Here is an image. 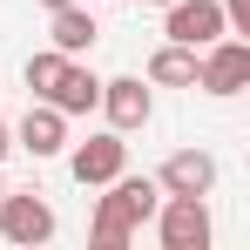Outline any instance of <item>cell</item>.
I'll list each match as a JSON object with an SVG mask.
<instances>
[{
    "mask_svg": "<svg viewBox=\"0 0 250 250\" xmlns=\"http://www.w3.org/2000/svg\"><path fill=\"white\" fill-rule=\"evenodd\" d=\"M102 189H108V196L95 203V223H88V237H95L102 250H122L128 237H135V230L156 216L163 189H156V176H128V169L115 176V183H102Z\"/></svg>",
    "mask_w": 250,
    "mask_h": 250,
    "instance_id": "obj_1",
    "label": "cell"
},
{
    "mask_svg": "<svg viewBox=\"0 0 250 250\" xmlns=\"http://www.w3.org/2000/svg\"><path fill=\"white\" fill-rule=\"evenodd\" d=\"M196 88L203 95H244L250 88V41L244 34H216L209 47H196Z\"/></svg>",
    "mask_w": 250,
    "mask_h": 250,
    "instance_id": "obj_2",
    "label": "cell"
},
{
    "mask_svg": "<svg viewBox=\"0 0 250 250\" xmlns=\"http://www.w3.org/2000/svg\"><path fill=\"white\" fill-rule=\"evenodd\" d=\"M149 223H156L163 250H209V203L203 196H163Z\"/></svg>",
    "mask_w": 250,
    "mask_h": 250,
    "instance_id": "obj_3",
    "label": "cell"
},
{
    "mask_svg": "<svg viewBox=\"0 0 250 250\" xmlns=\"http://www.w3.org/2000/svg\"><path fill=\"white\" fill-rule=\"evenodd\" d=\"M68 169H75V183H82V189L115 183V176L128 169V142H122V128H102V135L75 142V149H68Z\"/></svg>",
    "mask_w": 250,
    "mask_h": 250,
    "instance_id": "obj_4",
    "label": "cell"
},
{
    "mask_svg": "<svg viewBox=\"0 0 250 250\" xmlns=\"http://www.w3.org/2000/svg\"><path fill=\"white\" fill-rule=\"evenodd\" d=\"M0 237L7 244H47L54 237V203L41 189H7L0 196Z\"/></svg>",
    "mask_w": 250,
    "mask_h": 250,
    "instance_id": "obj_5",
    "label": "cell"
},
{
    "mask_svg": "<svg viewBox=\"0 0 250 250\" xmlns=\"http://www.w3.org/2000/svg\"><path fill=\"white\" fill-rule=\"evenodd\" d=\"M163 14H169V21H163V34H169V41H183V47H209L216 34H230L223 0H169Z\"/></svg>",
    "mask_w": 250,
    "mask_h": 250,
    "instance_id": "obj_6",
    "label": "cell"
},
{
    "mask_svg": "<svg viewBox=\"0 0 250 250\" xmlns=\"http://www.w3.org/2000/svg\"><path fill=\"white\" fill-rule=\"evenodd\" d=\"M102 115H108V128H149V115H156V95H149V82L142 75H115V82H102V102H95Z\"/></svg>",
    "mask_w": 250,
    "mask_h": 250,
    "instance_id": "obj_7",
    "label": "cell"
},
{
    "mask_svg": "<svg viewBox=\"0 0 250 250\" xmlns=\"http://www.w3.org/2000/svg\"><path fill=\"white\" fill-rule=\"evenodd\" d=\"M156 189H163V196H209V189H216V156H209V149H176V156L156 169Z\"/></svg>",
    "mask_w": 250,
    "mask_h": 250,
    "instance_id": "obj_8",
    "label": "cell"
},
{
    "mask_svg": "<svg viewBox=\"0 0 250 250\" xmlns=\"http://www.w3.org/2000/svg\"><path fill=\"white\" fill-rule=\"evenodd\" d=\"M14 149H27L34 163L61 156V149H68V115H61V108H47V102H34V108L21 115V128H14Z\"/></svg>",
    "mask_w": 250,
    "mask_h": 250,
    "instance_id": "obj_9",
    "label": "cell"
},
{
    "mask_svg": "<svg viewBox=\"0 0 250 250\" xmlns=\"http://www.w3.org/2000/svg\"><path fill=\"white\" fill-rule=\"evenodd\" d=\"M41 102H47V108H61V115H88V108H95V102H102V82H95V75H88L82 61H68V68H61V82L47 88Z\"/></svg>",
    "mask_w": 250,
    "mask_h": 250,
    "instance_id": "obj_10",
    "label": "cell"
},
{
    "mask_svg": "<svg viewBox=\"0 0 250 250\" xmlns=\"http://www.w3.org/2000/svg\"><path fill=\"white\" fill-rule=\"evenodd\" d=\"M149 82L156 88H196V47L163 41L156 54H149Z\"/></svg>",
    "mask_w": 250,
    "mask_h": 250,
    "instance_id": "obj_11",
    "label": "cell"
},
{
    "mask_svg": "<svg viewBox=\"0 0 250 250\" xmlns=\"http://www.w3.org/2000/svg\"><path fill=\"white\" fill-rule=\"evenodd\" d=\"M47 21H54V47H61V54H88V47H95V34H102V27H95V14H88V7H75V0H68V7H54Z\"/></svg>",
    "mask_w": 250,
    "mask_h": 250,
    "instance_id": "obj_12",
    "label": "cell"
},
{
    "mask_svg": "<svg viewBox=\"0 0 250 250\" xmlns=\"http://www.w3.org/2000/svg\"><path fill=\"white\" fill-rule=\"evenodd\" d=\"M68 61H75V54H61V47H34V54H27V88H34V102L61 82V68H68Z\"/></svg>",
    "mask_w": 250,
    "mask_h": 250,
    "instance_id": "obj_13",
    "label": "cell"
},
{
    "mask_svg": "<svg viewBox=\"0 0 250 250\" xmlns=\"http://www.w3.org/2000/svg\"><path fill=\"white\" fill-rule=\"evenodd\" d=\"M7 149H14V128H7V122H0V156H7Z\"/></svg>",
    "mask_w": 250,
    "mask_h": 250,
    "instance_id": "obj_14",
    "label": "cell"
},
{
    "mask_svg": "<svg viewBox=\"0 0 250 250\" xmlns=\"http://www.w3.org/2000/svg\"><path fill=\"white\" fill-rule=\"evenodd\" d=\"M54 7H68V0H41V14H54Z\"/></svg>",
    "mask_w": 250,
    "mask_h": 250,
    "instance_id": "obj_15",
    "label": "cell"
},
{
    "mask_svg": "<svg viewBox=\"0 0 250 250\" xmlns=\"http://www.w3.org/2000/svg\"><path fill=\"white\" fill-rule=\"evenodd\" d=\"M142 7H169V0H142Z\"/></svg>",
    "mask_w": 250,
    "mask_h": 250,
    "instance_id": "obj_16",
    "label": "cell"
},
{
    "mask_svg": "<svg viewBox=\"0 0 250 250\" xmlns=\"http://www.w3.org/2000/svg\"><path fill=\"white\" fill-rule=\"evenodd\" d=\"M0 196H7V176H0Z\"/></svg>",
    "mask_w": 250,
    "mask_h": 250,
    "instance_id": "obj_17",
    "label": "cell"
}]
</instances>
